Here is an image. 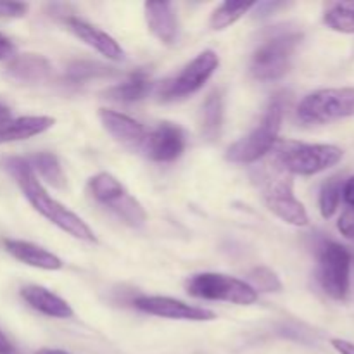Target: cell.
Returning a JSON list of instances; mask_svg holds the SVG:
<instances>
[{"instance_id": "e0dca14e", "label": "cell", "mask_w": 354, "mask_h": 354, "mask_svg": "<svg viewBox=\"0 0 354 354\" xmlns=\"http://www.w3.org/2000/svg\"><path fill=\"white\" fill-rule=\"evenodd\" d=\"M52 66L48 59L40 54H21L14 55L7 64V76L14 82L37 85L50 78Z\"/></svg>"}, {"instance_id": "d590c367", "label": "cell", "mask_w": 354, "mask_h": 354, "mask_svg": "<svg viewBox=\"0 0 354 354\" xmlns=\"http://www.w3.org/2000/svg\"><path fill=\"white\" fill-rule=\"evenodd\" d=\"M37 354H69V353L62 351V349H50V348H44V349H40V351H37Z\"/></svg>"}, {"instance_id": "1f68e13d", "label": "cell", "mask_w": 354, "mask_h": 354, "mask_svg": "<svg viewBox=\"0 0 354 354\" xmlns=\"http://www.w3.org/2000/svg\"><path fill=\"white\" fill-rule=\"evenodd\" d=\"M342 199L348 203V206H354V175L349 176L342 187Z\"/></svg>"}, {"instance_id": "d4e9b609", "label": "cell", "mask_w": 354, "mask_h": 354, "mask_svg": "<svg viewBox=\"0 0 354 354\" xmlns=\"http://www.w3.org/2000/svg\"><path fill=\"white\" fill-rule=\"evenodd\" d=\"M107 209L113 211L120 220H123L130 227L138 228L142 225H145V221H147V213H145L144 206L128 192L121 199H118L116 203L111 204Z\"/></svg>"}, {"instance_id": "44dd1931", "label": "cell", "mask_w": 354, "mask_h": 354, "mask_svg": "<svg viewBox=\"0 0 354 354\" xmlns=\"http://www.w3.org/2000/svg\"><path fill=\"white\" fill-rule=\"evenodd\" d=\"M88 192L97 203L109 207L111 204L116 203L118 199H121L128 190L124 189V185L116 178V176H113L111 173L102 171L97 173L95 176H92V178L88 180Z\"/></svg>"}, {"instance_id": "277c9868", "label": "cell", "mask_w": 354, "mask_h": 354, "mask_svg": "<svg viewBox=\"0 0 354 354\" xmlns=\"http://www.w3.org/2000/svg\"><path fill=\"white\" fill-rule=\"evenodd\" d=\"M283 109H286V100L282 95H275V99L266 107L258 127L252 128L245 137L228 147L227 161L235 165H252L272 152L282 128Z\"/></svg>"}, {"instance_id": "f1b7e54d", "label": "cell", "mask_w": 354, "mask_h": 354, "mask_svg": "<svg viewBox=\"0 0 354 354\" xmlns=\"http://www.w3.org/2000/svg\"><path fill=\"white\" fill-rule=\"evenodd\" d=\"M30 6L23 2H0V17L6 19H17L26 16Z\"/></svg>"}, {"instance_id": "f546056e", "label": "cell", "mask_w": 354, "mask_h": 354, "mask_svg": "<svg viewBox=\"0 0 354 354\" xmlns=\"http://www.w3.org/2000/svg\"><path fill=\"white\" fill-rule=\"evenodd\" d=\"M337 230L344 235L346 239L354 241V206H348L342 214L339 216Z\"/></svg>"}, {"instance_id": "2e32d148", "label": "cell", "mask_w": 354, "mask_h": 354, "mask_svg": "<svg viewBox=\"0 0 354 354\" xmlns=\"http://www.w3.org/2000/svg\"><path fill=\"white\" fill-rule=\"evenodd\" d=\"M21 297H23L28 306L48 318L68 320V318H73V315H75L68 301H64L57 294H54L52 290L45 289L41 286L23 287L21 289Z\"/></svg>"}, {"instance_id": "7c38bea8", "label": "cell", "mask_w": 354, "mask_h": 354, "mask_svg": "<svg viewBox=\"0 0 354 354\" xmlns=\"http://www.w3.org/2000/svg\"><path fill=\"white\" fill-rule=\"evenodd\" d=\"M99 120L102 123L104 130L111 137H114L127 147L140 151L142 144L147 137V130H145L144 124L138 123L133 118L127 116V114L118 113V111L113 109H99Z\"/></svg>"}, {"instance_id": "52a82bcc", "label": "cell", "mask_w": 354, "mask_h": 354, "mask_svg": "<svg viewBox=\"0 0 354 354\" xmlns=\"http://www.w3.org/2000/svg\"><path fill=\"white\" fill-rule=\"evenodd\" d=\"M189 296L206 301L251 306L258 301V292L245 280L225 275V273H197L185 282Z\"/></svg>"}, {"instance_id": "ac0fdd59", "label": "cell", "mask_w": 354, "mask_h": 354, "mask_svg": "<svg viewBox=\"0 0 354 354\" xmlns=\"http://www.w3.org/2000/svg\"><path fill=\"white\" fill-rule=\"evenodd\" d=\"M55 120L50 116H21L0 124V144L21 142L45 133L54 127Z\"/></svg>"}, {"instance_id": "4fadbf2b", "label": "cell", "mask_w": 354, "mask_h": 354, "mask_svg": "<svg viewBox=\"0 0 354 354\" xmlns=\"http://www.w3.org/2000/svg\"><path fill=\"white\" fill-rule=\"evenodd\" d=\"M66 28L75 35L76 38L86 44L88 47H92L93 50H97L99 54L106 55L111 61H123L124 59V50L116 40H114L111 35H107L106 31L99 30L97 26H92L86 21L78 19V17H66L64 19Z\"/></svg>"}, {"instance_id": "5b68a950", "label": "cell", "mask_w": 354, "mask_h": 354, "mask_svg": "<svg viewBox=\"0 0 354 354\" xmlns=\"http://www.w3.org/2000/svg\"><path fill=\"white\" fill-rule=\"evenodd\" d=\"M259 180H261L263 199H265L266 207L277 218L294 227H306L310 223L306 207L294 196L292 176L289 173L280 169L277 165L273 166V169L266 166L259 175Z\"/></svg>"}, {"instance_id": "836d02e7", "label": "cell", "mask_w": 354, "mask_h": 354, "mask_svg": "<svg viewBox=\"0 0 354 354\" xmlns=\"http://www.w3.org/2000/svg\"><path fill=\"white\" fill-rule=\"evenodd\" d=\"M332 346L339 354H354V344L344 339H332Z\"/></svg>"}, {"instance_id": "83f0119b", "label": "cell", "mask_w": 354, "mask_h": 354, "mask_svg": "<svg viewBox=\"0 0 354 354\" xmlns=\"http://www.w3.org/2000/svg\"><path fill=\"white\" fill-rule=\"evenodd\" d=\"M248 283L256 290V292H280L282 290V282L279 275L273 270L266 266H256L249 272Z\"/></svg>"}, {"instance_id": "ffe728a7", "label": "cell", "mask_w": 354, "mask_h": 354, "mask_svg": "<svg viewBox=\"0 0 354 354\" xmlns=\"http://www.w3.org/2000/svg\"><path fill=\"white\" fill-rule=\"evenodd\" d=\"M26 161L30 168L33 169L35 175L45 180L48 185L55 187V189H62L66 185V175L55 154H52V152H37V154L26 158Z\"/></svg>"}, {"instance_id": "484cf974", "label": "cell", "mask_w": 354, "mask_h": 354, "mask_svg": "<svg viewBox=\"0 0 354 354\" xmlns=\"http://www.w3.org/2000/svg\"><path fill=\"white\" fill-rule=\"evenodd\" d=\"M346 180L342 176H332L327 182L322 185L320 197H318V206H320V213L324 218H332L337 211L339 203L342 199V187H344Z\"/></svg>"}, {"instance_id": "4dcf8cb0", "label": "cell", "mask_w": 354, "mask_h": 354, "mask_svg": "<svg viewBox=\"0 0 354 354\" xmlns=\"http://www.w3.org/2000/svg\"><path fill=\"white\" fill-rule=\"evenodd\" d=\"M14 52H16V45L10 40L7 35L0 33V61H6V59H12Z\"/></svg>"}, {"instance_id": "e575fe53", "label": "cell", "mask_w": 354, "mask_h": 354, "mask_svg": "<svg viewBox=\"0 0 354 354\" xmlns=\"http://www.w3.org/2000/svg\"><path fill=\"white\" fill-rule=\"evenodd\" d=\"M9 120H12V116H10V109L7 106H3V104H0V124L7 123Z\"/></svg>"}, {"instance_id": "603a6c76", "label": "cell", "mask_w": 354, "mask_h": 354, "mask_svg": "<svg viewBox=\"0 0 354 354\" xmlns=\"http://www.w3.org/2000/svg\"><path fill=\"white\" fill-rule=\"evenodd\" d=\"M256 7L254 2H223L211 14L209 26L213 30H225L237 23L242 16Z\"/></svg>"}, {"instance_id": "ba28073f", "label": "cell", "mask_w": 354, "mask_h": 354, "mask_svg": "<svg viewBox=\"0 0 354 354\" xmlns=\"http://www.w3.org/2000/svg\"><path fill=\"white\" fill-rule=\"evenodd\" d=\"M351 254L344 245L325 241L318 251V282L328 297L344 301L349 292Z\"/></svg>"}, {"instance_id": "3957f363", "label": "cell", "mask_w": 354, "mask_h": 354, "mask_svg": "<svg viewBox=\"0 0 354 354\" xmlns=\"http://www.w3.org/2000/svg\"><path fill=\"white\" fill-rule=\"evenodd\" d=\"M273 162L289 175L313 176L339 165L344 151L330 144H304L296 140H280L273 145Z\"/></svg>"}, {"instance_id": "6da1fadb", "label": "cell", "mask_w": 354, "mask_h": 354, "mask_svg": "<svg viewBox=\"0 0 354 354\" xmlns=\"http://www.w3.org/2000/svg\"><path fill=\"white\" fill-rule=\"evenodd\" d=\"M3 168L12 175V178L16 180L17 185H19L21 192L24 194V197L28 199V203L33 206V209L37 213H40L45 220L50 221L52 225L62 230L64 234L71 235L73 239H78V241L88 242L93 244L97 242L95 234H93L92 228L78 216L73 211H69L68 207L62 206L59 201H55L50 194L47 192V189L44 187V183L38 180V176L35 175L33 169L28 165L26 158H10L3 161Z\"/></svg>"}, {"instance_id": "9a60e30c", "label": "cell", "mask_w": 354, "mask_h": 354, "mask_svg": "<svg viewBox=\"0 0 354 354\" xmlns=\"http://www.w3.org/2000/svg\"><path fill=\"white\" fill-rule=\"evenodd\" d=\"M145 23L149 31L166 45L175 44L178 38V17L171 2H147L144 3Z\"/></svg>"}, {"instance_id": "30bf717a", "label": "cell", "mask_w": 354, "mask_h": 354, "mask_svg": "<svg viewBox=\"0 0 354 354\" xmlns=\"http://www.w3.org/2000/svg\"><path fill=\"white\" fill-rule=\"evenodd\" d=\"M187 145L185 131L171 121H162L147 131L140 152L156 162H173L183 154Z\"/></svg>"}, {"instance_id": "5bb4252c", "label": "cell", "mask_w": 354, "mask_h": 354, "mask_svg": "<svg viewBox=\"0 0 354 354\" xmlns=\"http://www.w3.org/2000/svg\"><path fill=\"white\" fill-rule=\"evenodd\" d=\"M3 249L12 256L14 259L21 261L23 265L31 266L37 270H45V272H57L62 270L64 263L54 252L40 248L37 244H31L28 241H17V239H3Z\"/></svg>"}, {"instance_id": "7a4b0ae2", "label": "cell", "mask_w": 354, "mask_h": 354, "mask_svg": "<svg viewBox=\"0 0 354 354\" xmlns=\"http://www.w3.org/2000/svg\"><path fill=\"white\" fill-rule=\"evenodd\" d=\"M303 41V31L290 24L272 28L252 52L251 71L258 82H275L289 73L292 57Z\"/></svg>"}, {"instance_id": "cb8c5ba5", "label": "cell", "mask_w": 354, "mask_h": 354, "mask_svg": "<svg viewBox=\"0 0 354 354\" xmlns=\"http://www.w3.org/2000/svg\"><path fill=\"white\" fill-rule=\"evenodd\" d=\"M324 23L339 33L354 35V2H335L324 14Z\"/></svg>"}, {"instance_id": "4316f807", "label": "cell", "mask_w": 354, "mask_h": 354, "mask_svg": "<svg viewBox=\"0 0 354 354\" xmlns=\"http://www.w3.org/2000/svg\"><path fill=\"white\" fill-rule=\"evenodd\" d=\"M109 73V68L99 64V62L75 61L68 66L64 78L69 85H80V83L90 82L93 78H100V76H106Z\"/></svg>"}, {"instance_id": "8992f818", "label": "cell", "mask_w": 354, "mask_h": 354, "mask_svg": "<svg viewBox=\"0 0 354 354\" xmlns=\"http://www.w3.org/2000/svg\"><path fill=\"white\" fill-rule=\"evenodd\" d=\"M297 118L304 124H325L354 116V86L322 88L297 104Z\"/></svg>"}, {"instance_id": "d6986e66", "label": "cell", "mask_w": 354, "mask_h": 354, "mask_svg": "<svg viewBox=\"0 0 354 354\" xmlns=\"http://www.w3.org/2000/svg\"><path fill=\"white\" fill-rule=\"evenodd\" d=\"M152 88H154V82L151 80L149 73L145 69H138V71L131 73L124 82L107 88L106 97L114 102L131 104L145 99L152 92Z\"/></svg>"}, {"instance_id": "8fae6325", "label": "cell", "mask_w": 354, "mask_h": 354, "mask_svg": "<svg viewBox=\"0 0 354 354\" xmlns=\"http://www.w3.org/2000/svg\"><path fill=\"white\" fill-rule=\"evenodd\" d=\"M135 308L152 317L178 322H213L216 315L206 308L192 306L166 296H140L133 301Z\"/></svg>"}, {"instance_id": "d6a6232c", "label": "cell", "mask_w": 354, "mask_h": 354, "mask_svg": "<svg viewBox=\"0 0 354 354\" xmlns=\"http://www.w3.org/2000/svg\"><path fill=\"white\" fill-rule=\"evenodd\" d=\"M0 354H21L19 349L10 342V339L0 330Z\"/></svg>"}, {"instance_id": "7402d4cb", "label": "cell", "mask_w": 354, "mask_h": 354, "mask_svg": "<svg viewBox=\"0 0 354 354\" xmlns=\"http://www.w3.org/2000/svg\"><path fill=\"white\" fill-rule=\"evenodd\" d=\"M223 93L214 90L207 95V99L203 104V135L206 140L214 142L221 133V127H223Z\"/></svg>"}, {"instance_id": "9c48e42d", "label": "cell", "mask_w": 354, "mask_h": 354, "mask_svg": "<svg viewBox=\"0 0 354 354\" xmlns=\"http://www.w3.org/2000/svg\"><path fill=\"white\" fill-rule=\"evenodd\" d=\"M220 66V57L214 50H204L190 61L182 71L166 80L159 88L162 100H180L199 92Z\"/></svg>"}]
</instances>
